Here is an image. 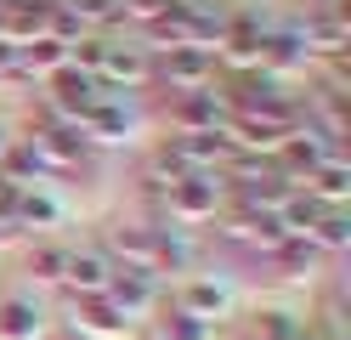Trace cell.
Instances as JSON below:
<instances>
[{"instance_id":"7c38bea8","label":"cell","mask_w":351,"mask_h":340,"mask_svg":"<svg viewBox=\"0 0 351 340\" xmlns=\"http://www.w3.org/2000/svg\"><path fill=\"white\" fill-rule=\"evenodd\" d=\"M62 63H69V45L51 40V34L17 45V74H51V68H62Z\"/></svg>"},{"instance_id":"3957f363","label":"cell","mask_w":351,"mask_h":340,"mask_svg":"<svg viewBox=\"0 0 351 340\" xmlns=\"http://www.w3.org/2000/svg\"><path fill=\"white\" fill-rule=\"evenodd\" d=\"M170 120H176V131H182V136H193V131H221L227 102L215 97V85H193V91H176Z\"/></svg>"},{"instance_id":"277c9868","label":"cell","mask_w":351,"mask_h":340,"mask_svg":"<svg viewBox=\"0 0 351 340\" xmlns=\"http://www.w3.org/2000/svg\"><path fill=\"white\" fill-rule=\"evenodd\" d=\"M159 74L170 80V91H193V85H215V52L210 45H170Z\"/></svg>"},{"instance_id":"6da1fadb","label":"cell","mask_w":351,"mask_h":340,"mask_svg":"<svg viewBox=\"0 0 351 340\" xmlns=\"http://www.w3.org/2000/svg\"><path fill=\"white\" fill-rule=\"evenodd\" d=\"M46 108L57 113V120H85V113H91L97 102H102V85L91 80V74H80V68H69V63H62V68H51V74H46Z\"/></svg>"},{"instance_id":"7a4b0ae2","label":"cell","mask_w":351,"mask_h":340,"mask_svg":"<svg viewBox=\"0 0 351 340\" xmlns=\"http://www.w3.org/2000/svg\"><path fill=\"white\" fill-rule=\"evenodd\" d=\"M165 199H170L176 221H204V216H215V204H221V170H193L182 181H170Z\"/></svg>"},{"instance_id":"52a82bcc","label":"cell","mask_w":351,"mask_h":340,"mask_svg":"<svg viewBox=\"0 0 351 340\" xmlns=\"http://www.w3.org/2000/svg\"><path fill=\"white\" fill-rule=\"evenodd\" d=\"M80 131L91 136V142H125V136H130V108H125V97H119V91H102V102L80 120Z\"/></svg>"},{"instance_id":"ba28073f","label":"cell","mask_w":351,"mask_h":340,"mask_svg":"<svg viewBox=\"0 0 351 340\" xmlns=\"http://www.w3.org/2000/svg\"><path fill=\"white\" fill-rule=\"evenodd\" d=\"M108 267L97 249H69V267H62V284H69L74 295H102L108 289Z\"/></svg>"},{"instance_id":"ac0fdd59","label":"cell","mask_w":351,"mask_h":340,"mask_svg":"<svg viewBox=\"0 0 351 340\" xmlns=\"http://www.w3.org/2000/svg\"><path fill=\"white\" fill-rule=\"evenodd\" d=\"M62 267H69V249H57V244L29 249V272H34L40 284H57V278H62Z\"/></svg>"},{"instance_id":"8fae6325","label":"cell","mask_w":351,"mask_h":340,"mask_svg":"<svg viewBox=\"0 0 351 340\" xmlns=\"http://www.w3.org/2000/svg\"><path fill=\"white\" fill-rule=\"evenodd\" d=\"M182 312H193V317H204V324H215V317L227 312V289L215 284V278H187V284H182Z\"/></svg>"},{"instance_id":"8992f818","label":"cell","mask_w":351,"mask_h":340,"mask_svg":"<svg viewBox=\"0 0 351 340\" xmlns=\"http://www.w3.org/2000/svg\"><path fill=\"white\" fill-rule=\"evenodd\" d=\"M108 301H114L125 317H136V312H147L153 301H159V289H153V272H142V267H119V272H108Z\"/></svg>"},{"instance_id":"9c48e42d","label":"cell","mask_w":351,"mask_h":340,"mask_svg":"<svg viewBox=\"0 0 351 340\" xmlns=\"http://www.w3.org/2000/svg\"><path fill=\"white\" fill-rule=\"evenodd\" d=\"M74 317H80V329H91V335H125L130 329V317L108 301V295H74Z\"/></svg>"},{"instance_id":"d6986e66","label":"cell","mask_w":351,"mask_h":340,"mask_svg":"<svg viewBox=\"0 0 351 340\" xmlns=\"http://www.w3.org/2000/svg\"><path fill=\"white\" fill-rule=\"evenodd\" d=\"M80 23H119V0H62Z\"/></svg>"},{"instance_id":"30bf717a","label":"cell","mask_w":351,"mask_h":340,"mask_svg":"<svg viewBox=\"0 0 351 340\" xmlns=\"http://www.w3.org/2000/svg\"><path fill=\"white\" fill-rule=\"evenodd\" d=\"M300 188L312 193L317 204H346V193H351V170H346V159H340V153H335V159H323V165L306 176Z\"/></svg>"},{"instance_id":"ffe728a7","label":"cell","mask_w":351,"mask_h":340,"mask_svg":"<svg viewBox=\"0 0 351 340\" xmlns=\"http://www.w3.org/2000/svg\"><path fill=\"white\" fill-rule=\"evenodd\" d=\"M6 142H12V131H6V125H0V153H6Z\"/></svg>"},{"instance_id":"e0dca14e","label":"cell","mask_w":351,"mask_h":340,"mask_svg":"<svg viewBox=\"0 0 351 340\" xmlns=\"http://www.w3.org/2000/svg\"><path fill=\"white\" fill-rule=\"evenodd\" d=\"M165 340H215V324H204V317H193V312L176 306L165 317Z\"/></svg>"},{"instance_id":"5bb4252c","label":"cell","mask_w":351,"mask_h":340,"mask_svg":"<svg viewBox=\"0 0 351 340\" xmlns=\"http://www.w3.org/2000/svg\"><path fill=\"white\" fill-rule=\"evenodd\" d=\"M57 204L46 193H34V188H17V204H12V221L17 227H57Z\"/></svg>"},{"instance_id":"9a60e30c","label":"cell","mask_w":351,"mask_h":340,"mask_svg":"<svg viewBox=\"0 0 351 340\" xmlns=\"http://www.w3.org/2000/svg\"><path fill=\"white\" fill-rule=\"evenodd\" d=\"M40 335V312L29 301H0V340H34Z\"/></svg>"},{"instance_id":"4fadbf2b","label":"cell","mask_w":351,"mask_h":340,"mask_svg":"<svg viewBox=\"0 0 351 340\" xmlns=\"http://www.w3.org/2000/svg\"><path fill=\"white\" fill-rule=\"evenodd\" d=\"M306 238H312L317 249H328V256H340V249L351 244V216H346V204H328V210L312 221V233H306Z\"/></svg>"},{"instance_id":"5b68a950","label":"cell","mask_w":351,"mask_h":340,"mask_svg":"<svg viewBox=\"0 0 351 340\" xmlns=\"http://www.w3.org/2000/svg\"><path fill=\"white\" fill-rule=\"evenodd\" d=\"M147 80H153V63H147L142 45H114V40H108V57L97 68V85L114 91V85H147Z\"/></svg>"},{"instance_id":"2e32d148","label":"cell","mask_w":351,"mask_h":340,"mask_svg":"<svg viewBox=\"0 0 351 340\" xmlns=\"http://www.w3.org/2000/svg\"><path fill=\"white\" fill-rule=\"evenodd\" d=\"M317 256H323V249L306 238V233H289V238L272 249V261H278L283 272H312V267H317Z\"/></svg>"}]
</instances>
